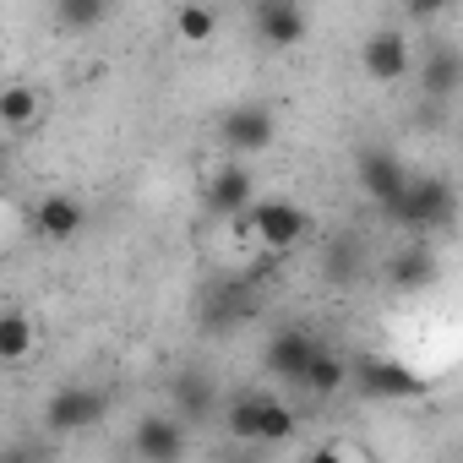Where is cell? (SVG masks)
<instances>
[{"mask_svg": "<svg viewBox=\"0 0 463 463\" xmlns=\"http://www.w3.org/2000/svg\"><path fill=\"white\" fill-rule=\"evenodd\" d=\"M398 229H409V235H430V229H447L458 218V191L447 175H414L409 196L387 213Z\"/></svg>", "mask_w": 463, "mask_h": 463, "instance_id": "cell-1", "label": "cell"}, {"mask_svg": "<svg viewBox=\"0 0 463 463\" xmlns=\"http://www.w3.org/2000/svg\"><path fill=\"white\" fill-rule=\"evenodd\" d=\"M246 229L257 235V246H262V251L284 257V251H295V246L311 235V213H306L300 202H284V196H262V202L246 213Z\"/></svg>", "mask_w": 463, "mask_h": 463, "instance_id": "cell-2", "label": "cell"}, {"mask_svg": "<svg viewBox=\"0 0 463 463\" xmlns=\"http://www.w3.org/2000/svg\"><path fill=\"white\" fill-rule=\"evenodd\" d=\"M354 180H360V191H365L382 213H392V207L409 196V185H414V175L403 169V158L387 153V147H365V153L354 158Z\"/></svg>", "mask_w": 463, "mask_h": 463, "instance_id": "cell-3", "label": "cell"}, {"mask_svg": "<svg viewBox=\"0 0 463 463\" xmlns=\"http://www.w3.org/2000/svg\"><path fill=\"white\" fill-rule=\"evenodd\" d=\"M273 137H279V115H273L268 104H257V99L218 115V142H223L229 153H268Z\"/></svg>", "mask_w": 463, "mask_h": 463, "instance_id": "cell-4", "label": "cell"}, {"mask_svg": "<svg viewBox=\"0 0 463 463\" xmlns=\"http://www.w3.org/2000/svg\"><path fill=\"white\" fill-rule=\"evenodd\" d=\"M360 66H365V77L382 82V88L403 82V77L414 71V44H409V33H403V28H376V33H365Z\"/></svg>", "mask_w": 463, "mask_h": 463, "instance_id": "cell-5", "label": "cell"}, {"mask_svg": "<svg viewBox=\"0 0 463 463\" xmlns=\"http://www.w3.org/2000/svg\"><path fill=\"white\" fill-rule=\"evenodd\" d=\"M104 420V392L99 387H61L44 403V430L50 436H77Z\"/></svg>", "mask_w": 463, "mask_h": 463, "instance_id": "cell-6", "label": "cell"}, {"mask_svg": "<svg viewBox=\"0 0 463 463\" xmlns=\"http://www.w3.org/2000/svg\"><path fill=\"white\" fill-rule=\"evenodd\" d=\"M349 376L365 398H420V376L403 371L398 360H382V354H354Z\"/></svg>", "mask_w": 463, "mask_h": 463, "instance_id": "cell-7", "label": "cell"}, {"mask_svg": "<svg viewBox=\"0 0 463 463\" xmlns=\"http://www.w3.org/2000/svg\"><path fill=\"white\" fill-rule=\"evenodd\" d=\"M185 425L175 420V414H147V420H137V430H131V452L142 458V463H185Z\"/></svg>", "mask_w": 463, "mask_h": 463, "instance_id": "cell-8", "label": "cell"}, {"mask_svg": "<svg viewBox=\"0 0 463 463\" xmlns=\"http://www.w3.org/2000/svg\"><path fill=\"white\" fill-rule=\"evenodd\" d=\"M317 354H322V344H317L311 333H300V327L273 333V338L262 344V365H268L279 382H306V371H311Z\"/></svg>", "mask_w": 463, "mask_h": 463, "instance_id": "cell-9", "label": "cell"}, {"mask_svg": "<svg viewBox=\"0 0 463 463\" xmlns=\"http://www.w3.org/2000/svg\"><path fill=\"white\" fill-rule=\"evenodd\" d=\"M458 88H463V50L447 44V39H430L425 55H420V93L441 104V99H452Z\"/></svg>", "mask_w": 463, "mask_h": 463, "instance_id": "cell-10", "label": "cell"}, {"mask_svg": "<svg viewBox=\"0 0 463 463\" xmlns=\"http://www.w3.org/2000/svg\"><path fill=\"white\" fill-rule=\"evenodd\" d=\"M262 196H257V180H251V169H241V164H223L213 180H207V207L218 213V218H241L246 223V213L257 207Z\"/></svg>", "mask_w": 463, "mask_h": 463, "instance_id": "cell-11", "label": "cell"}, {"mask_svg": "<svg viewBox=\"0 0 463 463\" xmlns=\"http://www.w3.org/2000/svg\"><path fill=\"white\" fill-rule=\"evenodd\" d=\"M82 223H88V207L77 196H66V191H50L33 207V229L44 241H71V235H82Z\"/></svg>", "mask_w": 463, "mask_h": 463, "instance_id": "cell-12", "label": "cell"}, {"mask_svg": "<svg viewBox=\"0 0 463 463\" xmlns=\"http://www.w3.org/2000/svg\"><path fill=\"white\" fill-rule=\"evenodd\" d=\"M251 23H257V39L273 44V50H289V44L306 39V12L289 6V0H262Z\"/></svg>", "mask_w": 463, "mask_h": 463, "instance_id": "cell-13", "label": "cell"}, {"mask_svg": "<svg viewBox=\"0 0 463 463\" xmlns=\"http://www.w3.org/2000/svg\"><path fill=\"white\" fill-rule=\"evenodd\" d=\"M273 392H235L223 403V430L235 447H257V430H262V409H268Z\"/></svg>", "mask_w": 463, "mask_h": 463, "instance_id": "cell-14", "label": "cell"}, {"mask_svg": "<svg viewBox=\"0 0 463 463\" xmlns=\"http://www.w3.org/2000/svg\"><path fill=\"white\" fill-rule=\"evenodd\" d=\"M169 398H175V409L185 414V420H207L213 414V382L207 376H196V371H180L175 382H169Z\"/></svg>", "mask_w": 463, "mask_h": 463, "instance_id": "cell-15", "label": "cell"}, {"mask_svg": "<svg viewBox=\"0 0 463 463\" xmlns=\"http://www.w3.org/2000/svg\"><path fill=\"white\" fill-rule=\"evenodd\" d=\"M39 115H44V99L33 88H23V82L0 88V126H6V131H28Z\"/></svg>", "mask_w": 463, "mask_h": 463, "instance_id": "cell-16", "label": "cell"}, {"mask_svg": "<svg viewBox=\"0 0 463 463\" xmlns=\"http://www.w3.org/2000/svg\"><path fill=\"white\" fill-rule=\"evenodd\" d=\"M33 344H39V333H33L28 311H6V317H0V360H6V365H23L33 354Z\"/></svg>", "mask_w": 463, "mask_h": 463, "instance_id": "cell-17", "label": "cell"}, {"mask_svg": "<svg viewBox=\"0 0 463 463\" xmlns=\"http://www.w3.org/2000/svg\"><path fill=\"white\" fill-rule=\"evenodd\" d=\"M387 279H392V289H425V284L436 279V257H430L425 246H409V251L392 257Z\"/></svg>", "mask_w": 463, "mask_h": 463, "instance_id": "cell-18", "label": "cell"}, {"mask_svg": "<svg viewBox=\"0 0 463 463\" xmlns=\"http://www.w3.org/2000/svg\"><path fill=\"white\" fill-rule=\"evenodd\" d=\"M344 382H349V360H338L333 349H322L317 360H311V371H306V392L311 398H333V392H344Z\"/></svg>", "mask_w": 463, "mask_h": 463, "instance_id": "cell-19", "label": "cell"}, {"mask_svg": "<svg viewBox=\"0 0 463 463\" xmlns=\"http://www.w3.org/2000/svg\"><path fill=\"white\" fill-rule=\"evenodd\" d=\"M175 39L180 44H207L213 33H218V12H207V6H175Z\"/></svg>", "mask_w": 463, "mask_h": 463, "instance_id": "cell-20", "label": "cell"}, {"mask_svg": "<svg viewBox=\"0 0 463 463\" xmlns=\"http://www.w3.org/2000/svg\"><path fill=\"white\" fill-rule=\"evenodd\" d=\"M109 17V6L104 0H55V23L61 28H77V33H88V28H99Z\"/></svg>", "mask_w": 463, "mask_h": 463, "instance_id": "cell-21", "label": "cell"}, {"mask_svg": "<svg viewBox=\"0 0 463 463\" xmlns=\"http://www.w3.org/2000/svg\"><path fill=\"white\" fill-rule=\"evenodd\" d=\"M289 436H295V409L279 403V398H268V409H262V430H257V447H284Z\"/></svg>", "mask_w": 463, "mask_h": 463, "instance_id": "cell-22", "label": "cell"}, {"mask_svg": "<svg viewBox=\"0 0 463 463\" xmlns=\"http://www.w3.org/2000/svg\"><path fill=\"white\" fill-rule=\"evenodd\" d=\"M300 463H344V441H327V447H317V452H306Z\"/></svg>", "mask_w": 463, "mask_h": 463, "instance_id": "cell-23", "label": "cell"}, {"mask_svg": "<svg viewBox=\"0 0 463 463\" xmlns=\"http://www.w3.org/2000/svg\"><path fill=\"white\" fill-rule=\"evenodd\" d=\"M6 463H28V458H23V452H12V458H6Z\"/></svg>", "mask_w": 463, "mask_h": 463, "instance_id": "cell-24", "label": "cell"}]
</instances>
